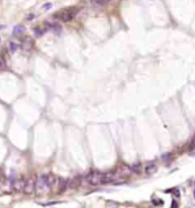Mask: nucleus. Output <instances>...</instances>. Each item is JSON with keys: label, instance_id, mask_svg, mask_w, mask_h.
Masks as SVG:
<instances>
[{"label": "nucleus", "instance_id": "f257e3e1", "mask_svg": "<svg viewBox=\"0 0 195 208\" xmlns=\"http://www.w3.org/2000/svg\"><path fill=\"white\" fill-rule=\"evenodd\" d=\"M77 14V9L75 8H67V9H62L60 12L54 14V17L57 18L61 22H70Z\"/></svg>", "mask_w": 195, "mask_h": 208}, {"label": "nucleus", "instance_id": "f03ea898", "mask_svg": "<svg viewBox=\"0 0 195 208\" xmlns=\"http://www.w3.org/2000/svg\"><path fill=\"white\" fill-rule=\"evenodd\" d=\"M50 186L48 185L45 175L40 176L37 181L34 182V191L37 192L38 195H44V193H46V192L50 191Z\"/></svg>", "mask_w": 195, "mask_h": 208}, {"label": "nucleus", "instance_id": "7ed1b4c3", "mask_svg": "<svg viewBox=\"0 0 195 208\" xmlns=\"http://www.w3.org/2000/svg\"><path fill=\"white\" fill-rule=\"evenodd\" d=\"M85 178L88 182V184L91 185L103 184V173L99 172V170H93L90 174H87Z\"/></svg>", "mask_w": 195, "mask_h": 208}, {"label": "nucleus", "instance_id": "20e7f679", "mask_svg": "<svg viewBox=\"0 0 195 208\" xmlns=\"http://www.w3.org/2000/svg\"><path fill=\"white\" fill-rule=\"evenodd\" d=\"M69 186V180H66V178L60 177L59 178V184H57V191L59 193H63L67 188Z\"/></svg>", "mask_w": 195, "mask_h": 208}, {"label": "nucleus", "instance_id": "39448f33", "mask_svg": "<svg viewBox=\"0 0 195 208\" xmlns=\"http://www.w3.org/2000/svg\"><path fill=\"white\" fill-rule=\"evenodd\" d=\"M23 191L27 193V195H30L34 191V181L32 178H29L28 181H25V184H24Z\"/></svg>", "mask_w": 195, "mask_h": 208}, {"label": "nucleus", "instance_id": "423d86ee", "mask_svg": "<svg viewBox=\"0 0 195 208\" xmlns=\"http://www.w3.org/2000/svg\"><path fill=\"white\" fill-rule=\"evenodd\" d=\"M24 184H25V181L22 180V178H17V180H15V181L12 183L13 189L15 191H22L24 189Z\"/></svg>", "mask_w": 195, "mask_h": 208}, {"label": "nucleus", "instance_id": "0eeeda50", "mask_svg": "<svg viewBox=\"0 0 195 208\" xmlns=\"http://www.w3.org/2000/svg\"><path fill=\"white\" fill-rule=\"evenodd\" d=\"M156 170H157V167H156V165L153 164V162L148 164V165L146 166V168H145V172H146L147 175H151V174H154Z\"/></svg>", "mask_w": 195, "mask_h": 208}, {"label": "nucleus", "instance_id": "6e6552de", "mask_svg": "<svg viewBox=\"0 0 195 208\" xmlns=\"http://www.w3.org/2000/svg\"><path fill=\"white\" fill-rule=\"evenodd\" d=\"M79 184H81V177H75L72 181H69V186L72 189L79 186Z\"/></svg>", "mask_w": 195, "mask_h": 208}, {"label": "nucleus", "instance_id": "1a4fd4ad", "mask_svg": "<svg viewBox=\"0 0 195 208\" xmlns=\"http://www.w3.org/2000/svg\"><path fill=\"white\" fill-rule=\"evenodd\" d=\"M34 34H36V37H41L45 32H46V29H43V28H34Z\"/></svg>", "mask_w": 195, "mask_h": 208}, {"label": "nucleus", "instance_id": "9d476101", "mask_svg": "<svg viewBox=\"0 0 195 208\" xmlns=\"http://www.w3.org/2000/svg\"><path fill=\"white\" fill-rule=\"evenodd\" d=\"M24 31H25V28L24 27H16L15 29H14L13 34L14 36H18V34H22Z\"/></svg>", "mask_w": 195, "mask_h": 208}, {"label": "nucleus", "instance_id": "9b49d317", "mask_svg": "<svg viewBox=\"0 0 195 208\" xmlns=\"http://www.w3.org/2000/svg\"><path fill=\"white\" fill-rule=\"evenodd\" d=\"M17 48H18V46H17L16 43H9V50L12 52V53L16 52Z\"/></svg>", "mask_w": 195, "mask_h": 208}, {"label": "nucleus", "instance_id": "f8f14e48", "mask_svg": "<svg viewBox=\"0 0 195 208\" xmlns=\"http://www.w3.org/2000/svg\"><path fill=\"white\" fill-rule=\"evenodd\" d=\"M93 3H95L97 5H100V6H103V5H106V3L109 1V0H92Z\"/></svg>", "mask_w": 195, "mask_h": 208}, {"label": "nucleus", "instance_id": "ddd939ff", "mask_svg": "<svg viewBox=\"0 0 195 208\" xmlns=\"http://www.w3.org/2000/svg\"><path fill=\"white\" fill-rule=\"evenodd\" d=\"M131 170H133V172L135 173H139L140 172V165H134L131 167Z\"/></svg>", "mask_w": 195, "mask_h": 208}, {"label": "nucleus", "instance_id": "4468645a", "mask_svg": "<svg viewBox=\"0 0 195 208\" xmlns=\"http://www.w3.org/2000/svg\"><path fill=\"white\" fill-rule=\"evenodd\" d=\"M171 208H178V202L176 201V200H173V201H172Z\"/></svg>", "mask_w": 195, "mask_h": 208}, {"label": "nucleus", "instance_id": "2eb2a0df", "mask_svg": "<svg viewBox=\"0 0 195 208\" xmlns=\"http://www.w3.org/2000/svg\"><path fill=\"white\" fill-rule=\"evenodd\" d=\"M50 7H52V3H45V5H44V9H50Z\"/></svg>", "mask_w": 195, "mask_h": 208}, {"label": "nucleus", "instance_id": "dca6fc26", "mask_svg": "<svg viewBox=\"0 0 195 208\" xmlns=\"http://www.w3.org/2000/svg\"><path fill=\"white\" fill-rule=\"evenodd\" d=\"M191 146H195V134L192 137V141H191Z\"/></svg>", "mask_w": 195, "mask_h": 208}, {"label": "nucleus", "instance_id": "f3484780", "mask_svg": "<svg viewBox=\"0 0 195 208\" xmlns=\"http://www.w3.org/2000/svg\"><path fill=\"white\" fill-rule=\"evenodd\" d=\"M3 63L1 62V61H0V69H1V68H3Z\"/></svg>", "mask_w": 195, "mask_h": 208}, {"label": "nucleus", "instance_id": "a211bd4d", "mask_svg": "<svg viewBox=\"0 0 195 208\" xmlns=\"http://www.w3.org/2000/svg\"><path fill=\"white\" fill-rule=\"evenodd\" d=\"M194 199H195V190H194Z\"/></svg>", "mask_w": 195, "mask_h": 208}]
</instances>
